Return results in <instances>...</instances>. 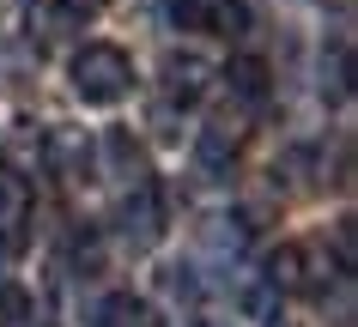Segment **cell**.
<instances>
[{
	"mask_svg": "<svg viewBox=\"0 0 358 327\" xmlns=\"http://www.w3.org/2000/svg\"><path fill=\"white\" fill-rule=\"evenodd\" d=\"M67 73H73V91L85 103H122L128 85H134V67H128V55L115 43H85Z\"/></svg>",
	"mask_w": 358,
	"mask_h": 327,
	"instance_id": "cell-1",
	"label": "cell"
},
{
	"mask_svg": "<svg viewBox=\"0 0 358 327\" xmlns=\"http://www.w3.org/2000/svg\"><path fill=\"white\" fill-rule=\"evenodd\" d=\"M328 279H334V261L322 267V254L303 249V243H280V249L267 254V285H280V291L316 297V291H328Z\"/></svg>",
	"mask_w": 358,
	"mask_h": 327,
	"instance_id": "cell-2",
	"label": "cell"
},
{
	"mask_svg": "<svg viewBox=\"0 0 358 327\" xmlns=\"http://www.w3.org/2000/svg\"><path fill=\"white\" fill-rule=\"evenodd\" d=\"M164 91L176 103H194V97L207 91V61L201 55H164Z\"/></svg>",
	"mask_w": 358,
	"mask_h": 327,
	"instance_id": "cell-3",
	"label": "cell"
},
{
	"mask_svg": "<svg viewBox=\"0 0 358 327\" xmlns=\"http://www.w3.org/2000/svg\"><path fill=\"white\" fill-rule=\"evenodd\" d=\"M122 218H128V236L152 243V236H158V218H164V212H158V194H152L146 182H140V194H128V206H122Z\"/></svg>",
	"mask_w": 358,
	"mask_h": 327,
	"instance_id": "cell-4",
	"label": "cell"
},
{
	"mask_svg": "<svg viewBox=\"0 0 358 327\" xmlns=\"http://www.w3.org/2000/svg\"><path fill=\"white\" fill-rule=\"evenodd\" d=\"M225 79H231V91L243 97V103H267V61H255V55H237Z\"/></svg>",
	"mask_w": 358,
	"mask_h": 327,
	"instance_id": "cell-5",
	"label": "cell"
},
{
	"mask_svg": "<svg viewBox=\"0 0 358 327\" xmlns=\"http://www.w3.org/2000/svg\"><path fill=\"white\" fill-rule=\"evenodd\" d=\"M194 158H201V170H207V176H225L231 158H237V134H231V128H207L201 146H194Z\"/></svg>",
	"mask_w": 358,
	"mask_h": 327,
	"instance_id": "cell-6",
	"label": "cell"
},
{
	"mask_svg": "<svg viewBox=\"0 0 358 327\" xmlns=\"http://www.w3.org/2000/svg\"><path fill=\"white\" fill-rule=\"evenodd\" d=\"M146 321V309L134 303V297H110V303L97 309V327H140Z\"/></svg>",
	"mask_w": 358,
	"mask_h": 327,
	"instance_id": "cell-7",
	"label": "cell"
},
{
	"mask_svg": "<svg viewBox=\"0 0 358 327\" xmlns=\"http://www.w3.org/2000/svg\"><path fill=\"white\" fill-rule=\"evenodd\" d=\"M97 6H103V0H61V13H67V19H92Z\"/></svg>",
	"mask_w": 358,
	"mask_h": 327,
	"instance_id": "cell-8",
	"label": "cell"
},
{
	"mask_svg": "<svg viewBox=\"0 0 358 327\" xmlns=\"http://www.w3.org/2000/svg\"><path fill=\"white\" fill-rule=\"evenodd\" d=\"M0 212H6V182H0Z\"/></svg>",
	"mask_w": 358,
	"mask_h": 327,
	"instance_id": "cell-9",
	"label": "cell"
}]
</instances>
